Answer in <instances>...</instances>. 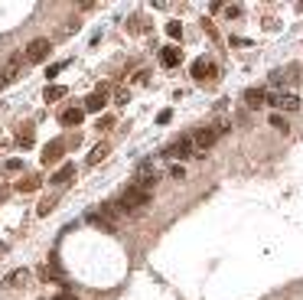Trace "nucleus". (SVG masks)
<instances>
[{"label":"nucleus","mask_w":303,"mask_h":300,"mask_svg":"<svg viewBox=\"0 0 303 300\" xmlns=\"http://www.w3.org/2000/svg\"><path fill=\"white\" fill-rule=\"evenodd\" d=\"M167 33H170L173 39H183V26H180V23H167Z\"/></svg>","instance_id":"22"},{"label":"nucleus","mask_w":303,"mask_h":300,"mask_svg":"<svg viewBox=\"0 0 303 300\" xmlns=\"http://www.w3.org/2000/svg\"><path fill=\"white\" fill-rule=\"evenodd\" d=\"M17 144H20V147H33V128H30V124H23V128H20L17 131Z\"/></svg>","instance_id":"15"},{"label":"nucleus","mask_w":303,"mask_h":300,"mask_svg":"<svg viewBox=\"0 0 303 300\" xmlns=\"http://www.w3.org/2000/svg\"><path fill=\"white\" fill-rule=\"evenodd\" d=\"M150 199H154V193H150V190H140V186H127V190L121 193V212H137V209L150 206Z\"/></svg>","instance_id":"1"},{"label":"nucleus","mask_w":303,"mask_h":300,"mask_svg":"<svg viewBox=\"0 0 303 300\" xmlns=\"http://www.w3.org/2000/svg\"><path fill=\"white\" fill-rule=\"evenodd\" d=\"M108 153H111V150H108V144H98V147L88 153V163H98V160H105Z\"/></svg>","instance_id":"19"},{"label":"nucleus","mask_w":303,"mask_h":300,"mask_svg":"<svg viewBox=\"0 0 303 300\" xmlns=\"http://www.w3.org/2000/svg\"><path fill=\"white\" fill-rule=\"evenodd\" d=\"M108 104V92L101 88V92H95V95H88L85 98V111H101Z\"/></svg>","instance_id":"13"},{"label":"nucleus","mask_w":303,"mask_h":300,"mask_svg":"<svg viewBox=\"0 0 303 300\" xmlns=\"http://www.w3.org/2000/svg\"><path fill=\"white\" fill-rule=\"evenodd\" d=\"M17 190L20 193H36L39 190V179L36 176H26V179H20V183H17Z\"/></svg>","instance_id":"18"},{"label":"nucleus","mask_w":303,"mask_h":300,"mask_svg":"<svg viewBox=\"0 0 303 300\" xmlns=\"http://www.w3.org/2000/svg\"><path fill=\"white\" fill-rule=\"evenodd\" d=\"M56 300H79V297H75V294H72V290H62V294H59Z\"/></svg>","instance_id":"29"},{"label":"nucleus","mask_w":303,"mask_h":300,"mask_svg":"<svg viewBox=\"0 0 303 300\" xmlns=\"http://www.w3.org/2000/svg\"><path fill=\"white\" fill-rule=\"evenodd\" d=\"M39 277H43V281H59L62 284V271L59 268H49V264H43V268H39Z\"/></svg>","instance_id":"16"},{"label":"nucleus","mask_w":303,"mask_h":300,"mask_svg":"<svg viewBox=\"0 0 303 300\" xmlns=\"http://www.w3.org/2000/svg\"><path fill=\"white\" fill-rule=\"evenodd\" d=\"M225 13H229V17H238V13H242V7L232 4V7H225Z\"/></svg>","instance_id":"28"},{"label":"nucleus","mask_w":303,"mask_h":300,"mask_svg":"<svg viewBox=\"0 0 303 300\" xmlns=\"http://www.w3.org/2000/svg\"><path fill=\"white\" fill-rule=\"evenodd\" d=\"M68 66V62H56V66H49V72H46V75H49V79H52V75H59L62 72V69H65Z\"/></svg>","instance_id":"25"},{"label":"nucleus","mask_w":303,"mask_h":300,"mask_svg":"<svg viewBox=\"0 0 303 300\" xmlns=\"http://www.w3.org/2000/svg\"><path fill=\"white\" fill-rule=\"evenodd\" d=\"M218 134H222V128H202V131H199L196 137H192V144H196V147H199L196 153H205V147H212Z\"/></svg>","instance_id":"4"},{"label":"nucleus","mask_w":303,"mask_h":300,"mask_svg":"<svg viewBox=\"0 0 303 300\" xmlns=\"http://www.w3.org/2000/svg\"><path fill=\"white\" fill-rule=\"evenodd\" d=\"M170 176H173V179H183V176H186V170H183V163H180V166H173V170H170Z\"/></svg>","instance_id":"26"},{"label":"nucleus","mask_w":303,"mask_h":300,"mask_svg":"<svg viewBox=\"0 0 303 300\" xmlns=\"http://www.w3.org/2000/svg\"><path fill=\"white\" fill-rule=\"evenodd\" d=\"M215 72H218V69L212 66V62H205V59H196V62H192V79H196V82L215 79Z\"/></svg>","instance_id":"6"},{"label":"nucleus","mask_w":303,"mask_h":300,"mask_svg":"<svg viewBox=\"0 0 303 300\" xmlns=\"http://www.w3.org/2000/svg\"><path fill=\"white\" fill-rule=\"evenodd\" d=\"M88 222H92V225H98L101 232H118V225H114L111 219H105L101 212H88Z\"/></svg>","instance_id":"14"},{"label":"nucleus","mask_w":303,"mask_h":300,"mask_svg":"<svg viewBox=\"0 0 303 300\" xmlns=\"http://www.w3.org/2000/svg\"><path fill=\"white\" fill-rule=\"evenodd\" d=\"M167 157H173V160L196 157V144H192V137H180V141H173V144L167 147Z\"/></svg>","instance_id":"2"},{"label":"nucleus","mask_w":303,"mask_h":300,"mask_svg":"<svg viewBox=\"0 0 303 300\" xmlns=\"http://www.w3.org/2000/svg\"><path fill=\"white\" fill-rule=\"evenodd\" d=\"M72 176H75V163H62L59 170H56V173L49 176V183H52V186H65V183H68Z\"/></svg>","instance_id":"8"},{"label":"nucleus","mask_w":303,"mask_h":300,"mask_svg":"<svg viewBox=\"0 0 303 300\" xmlns=\"http://www.w3.org/2000/svg\"><path fill=\"white\" fill-rule=\"evenodd\" d=\"M7 85V75H4V69H0V88H4Z\"/></svg>","instance_id":"30"},{"label":"nucleus","mask_w":303,"mask_h":300,"mask_svg":"<svg viewBox=\"0 0 303 300\" xmlns=\"http://www.w3.org/2000/svg\"><path fill=\"white\" fill-rule=\"evenodd\" d=\"M26 281H30V271H26V268H17V271H10V274L4 277L7 287H23Z\"/></svg>","instance_id":"11"},{"label":"nucleus","mask_w":303,"mask_h":300,"mask_svg":"<svg viewBox=\"0 0 303 300\" xmlns=\"http://www.w3.org/2000/svg\"><path fill=\"white\" fill-rule=\"evenodd\" d=\"M264 101H267L264 88H248V92H245V104H248V108H261Z\"/></svg>","instance_id":"12"},{"label":"nucleus","mask_w":303,"mask_h":300,"mask_svg":"<svg viewBox=\"0 0 303 300\" xmlns=\"http://www.w3.org/2000/svg\"><path fill=\"white\" fill-rule=\"evenodd\" d=\"M62 150H65V144H62V141H49L43 147V157H39V160H43L46 166H52V163H59V160H62Z\"/></svg>","instance_id":"5"},{"label":"nucleus","mask_w":303,"mask_h":300,"mask_svg":"<svg viewBox=\"0 0 303 300\" xmlns=\"http://www.w3.org/2000/svg\"><path fill=\"white\" fill-rule=\"evenodd\" d=\"M65 95H68L65 85H49L46 88V101H59V98H65Z\"/></svg>","instance_id":"17"},{"label":"nucleus","mask_w":303,"mask_h":300,"mask_svg":"<svg viewBox=\"0 0 303 300\" xmlns=\"http://www.w3.org/2000/svg\"><path fill=\"white\" fill-rule=\"evenodd\" d=\"M180 59H183V52L176 49V46H163L160 49V66L173 69V66H180Z\"/></svg>","instance_id":"10"},{"label":"nucleus","mask_w":303,"mask_h":300,"mask_svg":"<svg viewBox=\"0 0 303 300\" xmlns=\"http://www.w3.org/2000/svg\"><path fill=\"white\" fill-rule=\"evenodd\" d=\"M82 117H85V108H65L59 114V124H65V128H79Z\"/></svg>","instance_id":"7"},{"label":"nucleus","mask_w":303,"mask_h":300,"mask_svg":"<svg viewBox=\"0 0 303 300\" xmlns=\"http://www.w3.org/2000/svg\"><path fill=\"white\" fill-rule=\"evenodd\" d=\"M170 117H173V111H170V108H163L160 114H157V121H160V124H170Z\"/></svg>","instance_id":"23"},{"label":"nucleus","mask_w":303,"mask_h":300,"mask_svg":"<svg viewBox=\"0 0 303 300\" xmlns=\"http://www.w3.org/2000/svg\"><path fill=\"white\" fill-rule=\"evenodd\" d=\"M23 62H26V55H23V52H17V55H10V59H7V66H4V75H7V82H10V79H17V75H20Z\"/></svg>","instance_id":"9"},{"label":"nucleus","mask_w":303,"mask_h":300,"mask_svg":"<svg viewBox=\"0 0 303 300\" xmlns=\"http://www.w3.org/2000/svg\"><path fill=\"white\" fill-rule=\"evenodd\" d=\"M49 49H52V43H49V39H43V36H39V39H33V43L26 46V62H43L46 55H49Z\"/></svg>","instance_id":"3"},{"label":"nucleus","mask_w":303,"mask_h":300,"mask_svg":"<svg viewBox=\"0 0 303 300\" xmlns=\"http://www.w3.org/2000/svg\"><path fill=\"white\" fill-rule=\"evenodd\" d=\"M36 212H39V215H49V212H52V202H39Z\"/></svg>","instance_id":"27"},{"label":"nucleus","mask_w":303,"mask_h":300,"mask_svg":"<svg viewBox=\"0 0 303 300\" xmlns=\"http://www.w3.org/2000/svg\"><path fill=\"white\" fill-rule=\"evenodd\" d=\"M271 128H277V131H284V134H287V131H290V124H287L280 114H271Z\"/></svg>","instance_id":"20"},{"label":"nucleus","mask_w":303,"mask_h":300,"mask_svg":"<svg viewBox=\"0 0 303 300\" xmlns=\"http://www.w3.org/2000/svg\"><path fill=\"white\" fill-rule=\"evenodd\" d=\"M114 128V117H98V131H108Z\"/></svg>","instance_id":"24"},{"label":"nucleus","mask_w":303,"mask_h":300,"mask_svg":"<svg viewBox=\"0 0 303 300\" xmlns=\"http://www.w3.org/2000/svg\"><path fill=\"white\" fill-rule=\"evenodd\" d=\"M4 170H7V173H20V170H23V160H7Z\"/></svg>","instance_id":"21"}]
</instances>
